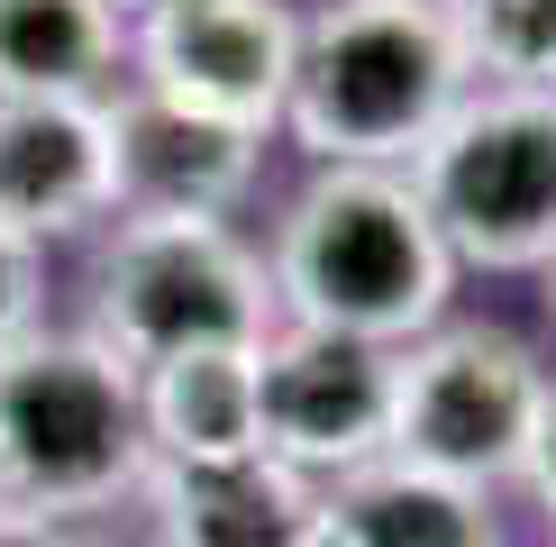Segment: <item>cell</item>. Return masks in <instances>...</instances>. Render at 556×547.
<instances>
[{"instance_id":"obj_1","label":"cell","mask_w":556,"mask_h":547,"mask_svg":"<svg viewBox=\"0 0 556 547\" xmlns=\"http://www.w3.org/2000/svg\"><path fill=\"white\" fill-rule=\"evenodd\" d=\"M265 274H274V310L292 329L365 338L392 356L429 338L456 302V256L438 219L420 211L410 174H375V165H311V182L274 219Z\"/></svg>"},{"instance_id":"obj_2","label":"cell","mask_w":556,"mask_h":547,"mask_svg":"<svg viewBox=\"0 0 556 547\" xmlns=\"http://www.w3.org/2000/svg\"><path fill=\"white\" fill-rule=\"evenodd\" d=\"M466 91L475 74L438 0H319L301 18L283 137L311 165L410 174V155L438 137V119Z\"/></svg>"},{"instance_id":"obj_3","label":"cell","mask_w":556,"mask_h":547,"mask_svg":"<svg viewBox=\"0 0 556 547\" xmlns=\"http://www.w3.org/2000/svg\"><path fill=\"white\" fill-rule=\"evenodd\" d=\"M147 484L137 365L91 329H28L0 356V501L74 520Z\"/></svg>"},{"instance_id":"obj_4","label":"cell","mask_w":556,"mask_h":547,"mask_svg":"<svg viewBox=\"0 0 556 547\" xmlns=\"http://www.w3.org/2000/svg\"><path fill=\"white\" fill-rule=\"evenodd\" d=\"M274 274L228 219H110L91 265V338L119 365H165L201 347H265Z\"/></svg>"},{"instance_id":"obj_5","label":"cell","mask_w":556,"mask_h":547,"mask_svg":"<svg viewBox=\"0 0 556 547\" xmlns=\"http://www.w3.org/2000/svg\"><path fill=\"white\" fill-rule=\"evenodd\" d=\"M547 356L502 319H438L392 356V466L438 474L456 493L520 484L547 410Z\"/></svg>"},{"instance_id":"obj_6","label":"cell","mask_w":556,"mask_h":547,"mask_svg":"<svg viewBox=\"0 0 556 547\" xmlns=\"http://www.w3.org/2000/svg\"><path fill=\"white\" fill-rule=\"evenodd\" d=\"M410 192L456 274H547L556 256V91L475 82L410 155Z\"/></svg>"},{"instance_id":"obj_7","label":"cell","mask_w":556,"mask_h":547,"mask_svg":"<svg viewBox=\"0 0 556 547\" xmlns=\"http://www.w3.org/2000/svg\"><path fill=\"white\" fill-rule=\"evenodd\" d=\"M256 447L311 484L383 466L392 447V347L274 319L256 347Z\"/></svg>"},{"instance_id":"obj_8","label":"cell","mask_w":556,"mask_h":547,"mask_svg":"<svg viewBox=\"0 0 556 547\" xmlns=\"http://www.w3.org/2000/svg\"><path fill=\"white\" fill-rule=\"evenodd\" d=\"M301 55L292 0H182V10L128 28V82L211 110L228 128H283V91Z\"/></svg>"},{"instance_id":"obj_9","label":"cell","mask_w":556,"mask_h":547,"mask_svg":"<svg viewBox=\"0 0 556 547\" xmlns=\"http://www.w3.org/2000/svg\"><path fill=\"white\" fill-rule=\"evenodd\" d=\"M265 137L228 128L211 110H182L165 91H110V174L119 219H228L256 192Z\"/></svg>"},{"instance_id":"obj_10","label":"cell","mask_w":556,"mask_h":547,"mask_svg":"<svg viewBox=\"0 0 556 547\" xmlns=\"http://www.w3.org/2000/svg\"><path fill=\"white\" fill-rule=\"evenodd\" d=\"M101 219H119L110 101H0V228L46 246Z\"/></svg>"},{"instance_id":"obj_11","label":"cell","mask_w":556,"mask_h":547,"mask_svg":"<svg viewBox=\"0 0 556 547\" xmlns=\"http://www.w3.org/2000/svg\"><path fill=\"white\" fill-rule=\"evenodd\" d=\"M147 493L165 511V547H311L319 484L283 456H147Z\"/></svg>"},{"instance_id":"obj_12","label":"cell","mask_w":556,"mask_h":547,"mask_svg":"<svg viewBox=\"0 0 556 547\" xmlns=\"http://www.w3.org/2000/svg\"><path fill=\"white\" fill-rule=\"evenodd\" d=\"M311 547H502V530H493L483 493H456L438 474H410L383 456L365 474L319 484V538Z\"/></svg>"},{"instance_id":"obj_13","label":"cell","mask_w":556,"mask_h":547,"mask_svg":"<svg viewBox=\"0 0 556 547\" xmlns=\"http://www.w3.org/2000/svg\"><path fill=\"white\" fill-rule=\"evenodd\" d=\"M128 28L110 0H0V101H110Z\"/></svg>"},{"instance_id":"obj_14","label":"cell","mask_w":556,"mask_h":547,"mask_svg":"<svg viewBox=\"0 0 556 547\" xmlns=\"http://www.w3.org/2000/svg\"><path fill=\"white\" fill-rule=\"evenodd\" d=\"M147 456H247L256 447V347H201L137 374Z\"/></svg>"},{"instance_id":"obj_15","label":"cell","mask_w":556,"mask_h":547,"mask_svg":"<svg viewBox=\"0 0 556 547\" xmlns=\"http://www.w3.org/2000/svg\"><path fill=\"white\" fill-rule=\"evenodd\" d=\"M475 82L556 91V0H438Z\"/></svg>"},{"instance_id":"obj_16","label":"cell","mask_w":556,"mask_h":547,"mask_svg":"<svg viewBox=\"0 0 556 547\" xmlns=\"http://www.w3.org/2000/svg\"><path fill=\"white\" fill-rule=\"evenodd\" d=\"M37 329V246L0 228V356Z\"/></svg>"},{"instance_id":"obj_17","label":"cell","mask_w":556,"mask_h":547,"mask_svg":"<svg viewBox=\"0 0 556 547\" xmlns=\"http://www.w3.org/2000/svg\"><path fill=\"white\" fill-rule=\"evenodd\" d=\"M520 484H529V501H539V511H547V530H556V383H547V410H539V438H529Z\"/></svg>"},{"instance_id":"obj_18","label":"cell","mask_w":556,"mask_h":547,"mask_svg":"<svg viewBox=\"0 0 556 547\" xmlns=\"http://www.w3.org/2000/svg\"><path fill=\"white\" fill-rule=\"evenodd\" d=\"M0 547H74V538H64V520H46V511H18V501H0Z\"/></svg>"},{"instance_id":"obj_19","label":"cell","mask_w":556,"mask_h":547,"mask_svg":"<svg viewBox=\"0 0 556 547\" xmlns=\"http://www.w3.org/2000/svg\"><path fill=\"white\" fill-rule=\"evenodd\" d=\"M119 10V28H147V18H165V10H182V0H110Z\"/></svg>"},{"instance_id":"obj_20","label":"cell","mask_w":556,"mask_h":547,"mask_svg":"<svg viewBox=\"0 0 556 547\" xmlns=\"http://www.w3.org/2000/svg\"><path fill=\"white\" fill-rule=\"evenodd\" d=\"M547 319H556V256H547Z\"/></svg>"}]
</instances>
